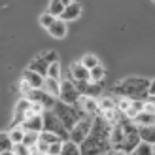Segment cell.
<instances>
[{"label":"cell","instance_id":"1","mask_svg":"<svg viewBox=\"0 0 155 155\" xmlns=\"http://www.w3.org/2000/svg\"><path fill=\"white\" fill-rule=\"evenodd\" d=\"M112 151V125H108L102 115H97L93 121L91 134L81 144V155H104Z\"/></svg>","mask_w":155,"mask_h":155},{"label":"cell","instance_id":"2","mask_svg":"<svg viewBox=\"0 0 155 155\" xmlns=\"http://www.w3.org/2000/svg\"><path fill=\"white\" fill-rule=\"evenodd\" d=\"M140 142L142 140H140L138 127L130 119L123 117L121 123H117L115 127H112V146H114V151L133 153L138 148Z\"/></svg>","mask_w":155,"mask_h":155},{"label":"cell","instance_id":"3","mask_svg":"<svg viewBox=\"0 0 155 155\" xmlns=\"http://www.w3.org/2000/svg\"><path fill=\"white\" fill-rule=\"evenodd\" d=\"M150 83L151 80H146L140 76H130L121 80L117 85H114V93L119 97H127L133 100H148L146 97H150Z\"/></svg>","mask_w":155,"mask_h":155},{"label":"cell","instance_id":"4","mask_svg":"<svg viewBox=\"0 0 155 155\" xmlns=\"http://www.w3.org/2000/svg\"><path fill=\"white\" fill-rule=\"evenodd\" d=\"M53 112H55V115L61 119V123H63L68 130H72V129L78 125V121L85 117L78 106L64 104L63 100H57V102H55V106H53Z\"/></svg>","mask_w":155,"mask_h":155},{"label":"cell","instance_id":"5","mask_svg":"<svg viewBox=\"0 0 155 155\" xmlns=\"http://www.w3.org/2000/svg\"><path fill=\"white\" fill-rule=\"evenodd\" d=\"M44 130H49V133L61 136L63 140H68V138H70V130L61 123V119L55 115L53 110L44 112Z\"/></svg>","mask_w":155,"mask_h":155},{"label":"cell","instance_id":"6","mask_svg":"<svg viewBox=\"0 0 155 155\" xmlns=\"http://www.w3.org/2000/svg\"><path fill=\"white\" fill-rule=\"evenodd\" d=\"M93 121H95V117H89V115H85L83 119L78 121V125L70 130V140L78 142V144H83L85 138H87L91 134V129H93Z\"/></svg>","mask_w":155,"mask_h":155},{"label":"cell","instance_id":"7","mask_svg":"<svg viewBox=\"0 0 155 155\" xmlns=\"http://www.w3.org/2000/svg\"><path fill=\"white\" fill-rule=\"evenodd\" d=\"M80 98H81V93L78 91L76 83L70 81V80L63 81V87H61V97H59V100H63L64 104H72V106H76L78 102H80Z\"/></svg>","mask_w":155,"mask_h":155},{"label":"cell","instance_id":"8","mask_svg":"<svg viewBox=\"0 0 155 155\" xmlns=\"http://www.w3.org/2000/svg\"><path fill=\"white\" fill-rule=\"evenodd\" d=\"M81 110L83 115H89V117H97L100 115V102L97 97H81L80 102L76 104Z\"/></svg>","mask_w":155,"mask_h":155},{"label":"cell","instance_id":"9","mask_svg":"<svg viewBox=\"0 0 155 155\" xmlns=\"http://www.w3.org/2000/svg\"><path fill=\"white\" fill-rule=\"evenodd\" d=\"M70 76L74 81H91V70L81 64V61H76L70 64Z\"/></svg>","mask_w":155,"mask_h":155},{"label":"cell","instance_id":"10","mask_svg":"<svg viewBox=\"0 0 155 155\" xmlns=\"http://www.w3.org/2000/svg\"><path fill=\"white\" fill-rule=\"evenodd\" d=\"M28 110H30V100L23 97L19 102L15 104V108H13V121H15V125H21V123L25 121V115H27Z\"/></svg>","mask_w":155,"mask_h":155},{"label":"cell","instance_id":"11","mask_svg":"<svg viewBox=\"0 0 155 155\" xmlns=\"http://www.w3.org/2000/svg\"><path fill=\"white\" fill-rule=\"evenodd\" d=\"M21 127L25 130H34V133H42L44 130V114L42 115H30V117H27L25 121L21 123Z\"/></svg>","mask_w":155,"mask_h":155},{"label":"cell","instance_id":"12","mask_svg":"<svg viewBox=\"0 0 155 155\" xmlns=\"http://www.w3.org/2000/svg\"><path fill=\"white\" fill-rule=\"evenodd\" d=\"M21 80H25L32 89H44V81H45V78L42 74H38V72H32V70H25V74H23Z\"/></svg>","mask_w":155,"mask_h":155},{"label":"cell","instance_id":"13","mask_svg":"<svg viewBox=\"0 0 155 155\" xmlns=\"http://www.w3.org/2000/svg\"><path fill=\"white\" fill-rule=\"evenodd\" d=\"M61 87H63V81H61V80H55V78H45L44 91L48 93L49 97H53V98L59 100V97H61Z\"/></svg>","mask_w":155,"mask_h":155},{"label":"cell","instance_id":"14","mask_svg":"<svg viewBox=\"0 0 155 155\" xmlns=\"http://www.w3.org/2000/svg\"><path fill=\"white\" fill-rule=\"evenodd\" d=\"M80 15H81V4L78 2V0H74V2H70L64 8V13H63V17H61V19L68 23V21H76Z\"/></svg>","mask_w":155,"mask_h":155},{"label":"cell","instance_id":"15","mask_svg":"<svg viewBox=\"0 0 155 155\" xmlns=\"http://www.w3.org/2000/svg\"><path fill=\"white\" fill-rule=\"evenodd\" d=\"M48 32H49V36L57 38V40H63V38L66 36V32H68V25H66V21L57 19V21L48 28Z\"/></svg>","mask_w":155,"mask_h":155},{"label":"cell","instance_id":"16","mask_svg":"<svg viewBox=\"0 0 155 155\" xmlns=\"http://www.w3.org/2000/svg\"><path fill=\"white\" fill-rule=\"evenodd\" d=\"M48 68H49V63L44 59V55H40V57L32 59V61H30V64H28V70L42 74L44 78H48Z\"/></svg>","mask_w":155,"mask_h":155},{"label":"cell","instance_id":"17","mask_svg":"<svg viewBox=\"0 0 155 155\" xmlns=\"http://www.w3.org/2000/svg\"><path fill=\"white\" fill-rule=\"evenodd\" d=\"M134 125L136 127H151V125H155V114H151V112H140L134 117Z\"/></svg>","mask_w":155,"mask_h":155},{"label":"cell","instance_id":"18","mask_svg":"<svg viewBox=\"0 0 155 155\" xmlns=\"http://www.w3.org/2000/svg\"><path fill=\"white\" fill-rule=\"evenodd\" d=\"M138 133H140V140L150 144V146H155V125L151 127H138Z\"/></svg>","mask_w":155,"mask_h":155},{"label":"cell","instance_id":"19","mask_svg":"<svg viewBox=\"0 0 155 155\" xmlns=\"http://www.w3.org/2000/svg\"><path fill=\"white\" fill-rule=\"evenodd\" d=\"M61 155H81V146L68 138V140L63 142V151H61Z\"/></svg>","mask_w":155,"mask_h":155},{"label":"cell","instance_id":"20","mask_svg":"<svg viewBox=\"0 0 155 155\" xmlns=\"http://www.w3.org/2000/svg\"><path fill=\"white\" fill-rule=\"evenodd\" d=\"M64 8H66V4H64V2H61V0H49L48 13H51L53 17L61 19V17H63V13H64Z\"/></svg>","mask_w":155,"mask_h":155},{"label":"cell","instance_id":"21","mask_svg":"<svg viewBox=\"0 0 155 155\" xmlns=\"http://www.w3.org/2000/svg\"><path fill=\"white\" fill-rule=\"evenodd\" d=\"M8 133H10V136H12L13 144H21L23 140H25V133H27V130L23 129L21 125H13L10 130H8Z\"/></svg>","mask_w":155,"mask_h":155},{"label":"cell","instance_id":"22","mask_svg":"<svg viewBox=\"0 0 155 155\" xmlns=\"http://www.w3.org/2000/svg\"><path fill=\"white\" fill-rule=\"evenodd\" d=\"M80 61H81V64H83L85 68H89V70H93V68H97V66L100 64V61H98V57L95 55V53H85Z\"/></svg>","mask_w":155,"mask_h":155},{"label":"cell","instance_id":"23","mask_svg":"<svg viewBox=\"0 0 155 155\" xmlns=\"http://www.w3.org/2000/svg\"><path fill=\"white\" fill-rule=\"evenodd\" d=\"M38 142H40V133H34V130H27V133H25V140H23V144L28 146L30 150H36Z\"/></svg>","mask_w":155,"mask_h":155},{"label":"cell","instance_id":"24","mask_svg":"<svg viewBox=\"0 0 155 155\" xmlns=\"http://www.w3.org/2000/svg\"><path fill=\"white\" fill-rule=\"evenodd\" d=\"M13 140H12V136H10V133L8 130H4L2 134H0V151H10V150H13Z\"/></svg>","mask_w":155,"mask_h":155},{"label":"cell","instance_id":"25","mask_svg":"<svg viewBox=\"0 0 155 155\" xmlns=\"http://www.w3.org/2000/svg\"><path fill=\"white\" fill-rule=\"evenodd\" d=\"M106 78V68L102 64H98L97 68L91 70V81L93 83H102V80Z\"/></svg>","mask_w":155,"mask_h":155},{"label":"cell","instance_id":"26","mask_svg":"<svg viewBox=\"0 0 155 155\" xmlns=\"http://www.w3.org/2000/svg\"><path fill=\"white\" fill-rule=\"evenodd\" d=\"M98 102H100V114L106 112V110H114V108H117V100H114L110 97H102Z\"/></svg>","mask_w":155,"mask_h":155},{"label":"cell","instance_id":"27","mask_svg":"<svg viewBox=\"0 0 155 155\" xmlns=\"http://www.w3.org/2000/svg\"><path fill=\"white\" fill-rule=\"evenodd\" d=\"M55 21H57V17H53V15L48 13V12H45V13H40V17H38V23H40V27H44L45 30H48Z\"/></svg>","mask_w":155,"mask_h":155},{"label":"cell","instance_id":"28","mask_svg":"<svg viewBox=\"0 0 155 155\" xmlns=\"http://www.w3.org/2000/svg\"><path fill=\"white\" fill-rule=\"evenodd\" d=\"M63 76V68H61V63H51L49 68H48V78H55V80H61Z\"/></svg>","mask_w":155,"mask_h":155},{"label":"cell","instance_id":"29","mask_svg":"<svg viewBox=\"0 0 155 155\" xmlns=\"http://www.w3.org/2000/svg\"><path fill=\"white\" fill-rule=\"evenodd\" d=\"M40 140L48 142V144L51 146V144H55V142H61L63 138L57 136V134H53V133H49V130H42V133H40Z\"/></svg>","mask_w":155,"mask_h":155},{"label":"cell","instance_id":"30","mask_svg":"<svg viewBox=\"0 0 155 155\" xmlns=\"http://www.w3.org/2000/svg\"><path fill=\"white\" fill-rule=\"evenodd\" d=\"M134 153H136V155H155V153H153V146L146 144V142H140V144H138V148L134 150Z\"/></svg>","mask_w":155,"mask_h":155},{"label":"cell","instance_id":"31","mask_svg":"<svg viewBox=\"0 0 155 155\" xmlns=\"http://www.w3.org/2000/svg\"><path fill=\"white\" fill-rule=\"evenodd\" d=\"M130 104H133V98H127V97H121L119 100H117V110L125 115V112H129V108H130Z\"/></svg>","mask_w":155,"mask_h":155},{"label":"cell","instance_id":"32","mask_svg":"<svg viewBox=\"0 0 155 155\" xmlns=\"http://www.w3.org/2000/svg\"><path fill=\"white\" fill-rule=\"evenodd\" d=\"M13 153H15V155H32L34 150H30L28 146H25V144L21 142V144H15V146H13Z\"/></svg>","mask_w":155,"mask_h":155},{"label":"cell","instance_id":"33","mask_svg":"<svg viewBox=\"0 0 155 155\" xmlns=\"http://www.w3.org/2000/svg\"><path fill=\"white\" fill-rule=\"evenodd\" d=\"M63 142H64V140L51 144V146H49V153H48V155H61V151H63Z\"/></svg>","mask_w":155,"mask_h":155},{"label":"cell","instance_id":"34","mask_svg":"<svg viewBox=\"0 0 155 155\" xmlns=\"http://www.w3.org/2000/svg\"><path fill=\"white\" fill-rule=\"evenodd\" d=\"M44 59L51 64V63H57V61H59V55H57L55 51H45V53H44Z\"/></svg>","mask_w":155,"mask_h":155},{"label":"cell","instance_id":"35","mask_svg":"<svg viewBox=\"0 0 155 155\" xmlns=\"http://www.w3.org/2000/svg\"><path fill=\"white\" fill-rule=\"evenodd\" d=\"M150 97H151V98H155V78H153L151 83H150Z\"/></svg>","mask_w":155,"mask_h":155},{"label":"cell","instance_id":"36","mask_svg":"<svg viewBox=\"0 0 155 155\" xmlns=\"http://www.w3.org/2000/svg\"><path fill=\"white\" fill-rule=\"evenodd\" d=\"M0 155H15V153H13V150H10V151H0Z\"/></svg>","mask_w":155,"mask_h":155},{"label":"cell","instance_id":"37","mask_svg":"<svg viewBox=\"0 0 155 155\" xmlns=\"http://www.w3.org/2000/svg\"><path fill=\"white\" fill-rule=\"evenodd\" d=\"M112 155H129V153H125V151H112Z\"/></svg>","mask_w":155,"mask_h":155},{"label":"cell","instance_id":"38","mask_svg":"<svg viewBox=\"0 0 155 155\" xmlns=\"http://www.w3.org/2000/svg\"><path fill=\"white\" fill-rule=\"evenodd\" d=\"M61 2H64V4L68 6V4H70V2H74V0H61Z\"/></svg>","mask_w":155,"mask_h":155},{"label":"cell","instance_id":"39","mask_svg":"<svg viewBox=\"0 0 155 155\" xmlns=\"http://www.w3.org/2000/svg\"><path fill=\"white\" fill-rule=\"evenodd\" d=\"M129 155H136V153H134V151H133V153H129Z\"/></svg>","mask_w":155,"mask_h":155},{"label":"cell","instance_id":"40","mask_svg":"<svg viewBox=\"0 0 155 155\" xmlns=\"http://www.w3.org/2000/svg\"><path fill=\"white\" fill-rule=\"evenodd\" d=\"M153 153H155V146H153Z\"/></svg>","mask_w":155,"mask_h":155},{"label":"cell","instance_id":"41","mask_svg":"<svg viewBox=\"0 0 155 155\" xmlns=\"http://www.w3.org/2000/svg\"><path fill=\"white\" fill-rule=\"evenodd\" d=\"M104 155H112V153H104Z\"/></svg>","mask_w":155,"mask_h":155},{"label":"cell","instance_id":"42","mask_svg":"<svg viewBox=\"0 0 155 155\" xmlns=\"http://www.w3.org/2000/svg\"><path fill=\"white\" fill-rule=\"evenodd\" d=\"M153 2H155V0H153Z\"/></svg>","mask_w":155,"mask_h":155}]
</instances>
